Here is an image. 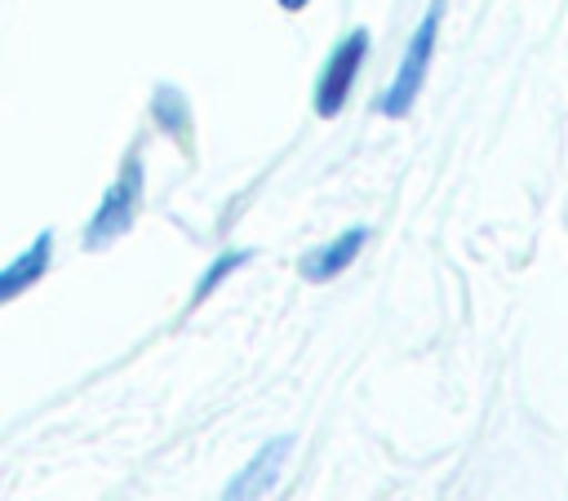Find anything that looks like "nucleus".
Masks as SVG:
<instances>
[{
  "label": "nucleus",
  "mask_w": 568,
  "mask_h": 501,
  "mask_svg": "<svg viewBox=\"0 0 568 501\" xmlns=\"http://www.w3.org/2000/svg\"><path fill=\"white\" fill-rule=\"evenodd\" d=\"M142 200H146V164H142V151L133 146V151L120 160V168H115V177L106 182V191L98 195V204H93V213H89V222H84L80 244H84V248H106V244L124 239V235L133 231L138 213H142Z\"/></svg>",
  "instance_id": "1"
},
{
  "label": "nucleus",
  "mask_w": 568,
  "mask_h": 501,
  "mask_svg": "<svg viewBox=\"0 0 568 501\" xmlns=\"http://www.w3.org/2000/svg\"><path fill=\"white\" fill-rule=\"evenodd\" d=\"M439 18H444V0H430L426 18L413 27V35H408V44H404V58H399V67H395L390 84H386V89L377 93V102H373V106H377V115L399 120V115H408V111H413V102H417V93H422V84H426L430 58H435Z\"/></svg>",
  "instance_id": "2"
},
{
  "label": "nucleus",
  "mask_w": 568,
  "mask_h": 501,
  "mask_svg": "<svg viewBox=\"0 0 568 501\" xmlns=\"http://www.w3.org/2000/svg\"><path fill=\"white\" fill-rule=\"evenodd\" d=\"M368 44H373L368 31L355 27V31H346V35L328 49V58H324V67H320V75H315V93H311L315 115H324V120L342 115V106H346V98L355 93V80H359V71H364Z\"/></svg>",
  "instance_id": "3"
},
{
  "label": "nucleus",
  "mask_w": 568,
  "mask_h": 501,
  "mask_svg": "<svg viewBox=\"0 0 568 501\" xmlns=\"http://www.w3.org/2000/svg\"><path fill=\"white\" fill-rule=\"evenodd\" d=\"M288 452H293V434H275V439H266L231 479H226V488H222V501H262L275 483H280V470H284V461H288Z\"/></svg>",
  "instance_id": "4"
},
{
  "label": "nucleus",
  "mask_w": 568,
  "mask_h": 501,
  "mask_svg": "<svg viewBox=\"0 0 568 501\" xmlns=\"http://www.w3.org/2000/svg\"><path fill=\"white\" fill-rule=\"evenodd\" d=\"M53 266V231H40L31 244H22L4 266H0V306L18 301L22 293H31Z\"/></svg>",
  "instance_id": "5"
},
{
  "label": "nucleus",
  "mask_w": 568,
  "mask_h": 501,
  "mask_svg": "<svg viewBox=\"0 0 568 501\" xmlns=\"http://www.w3.org/2000/svg\"><path fill=\"white\" fill-rule=\"evenodd\" d=\"M364 244H368V226H351V231L333 235L328 244H320V248L302 253L297 275H302L306 284H328V279H337V275L359 257V248H364Z\"/></svg>",
  "instance_id": "6"
},
{
  "label": "nucleus",
  "mask_w": 568,
  "mask_h": 501,
  "mask_svg": "<svg viewBox=\"0 0 568 501\" xmlns=\"http://www.w3.org/2000/svg\"><path fill=\"white\" fill-rule=\"evenodd\" d=\"M146 115H151V124H155L164 137L191 146L195 120H191V102H186V93H182L178 84H155V89H151V102H146Z\"/></svg>",
  "instance_id": "7"
},
{
  "label": "nucleus",
  "mask_w": 568,
  "mask_h": 501,
  "mask_svg": "<svg viewBox=\"0 0 568 501\" xmlns=\"http://www.w3.org/2000/svg\"><path fill=\"white\" fill-rule=\"evenodd\" d=\"M253 262V248H222L204 270H200V279H195V288H191V306H200L213 288H222L240 266H248Z\"/></svg>",
  "instance_id": "8"
},
{
  "label": "nucleus",
  "mask_w": 568,
  "mask_h": 501,
  "mask_svg": "<svg viewBox=\"0 0 568 501\" xmlns=\"http://www.w3.org/2000/svg\"><path fill=\"white\" fill-rule=\"evenodd\" d=\"M275 4H280V9H284V13H302V9H306V4H311V0H275Z\"/></svg>",
  "instance_id": "9"
}]
</instances>
